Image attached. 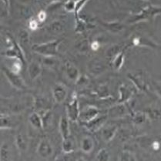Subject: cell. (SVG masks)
<instances>
[{"mask_svg":"<svg viewBox=\"0 0 161 161\" xmlns=\"http://www.w3.org/2000/svg\"><path fill=\"white\" fill-rule=\"evenodd\" d=\"M63 39H56L41 44H35L32 49L36 53L42 56H56L59 51V46L63 42Z\"/></svg>","mask_w":161,"mask_h":161,"instance_id":"1","label":"cell"},{"mask_svg":"<svg viewBox=\"0 0 161 161\" xmlns=\"http://www.w3.org/2000/svg\"><path fill=\"white\" fill-rule=\"evenodd\" d=\"M2 73H3L10 85L15 89L19 90H25L27 89V86L24 82L23 79L19 75V73L15 72L14 70L5 66H2Z\"/></svg>","mask_w":161,"mask_h":161,"instance_id":"2","label":"cell"},{"mask_svg":"<svg viewBox=\"0 0 161 161\" xmlns=\"http://www.w3.org/2000/svg\"><path fill=\"white\" fill-rule=\"evenodd\" d=\"M7 40L9 47L6 52L2 53V54L8 58H11V59H18L24 64L25 63V54H24L23 48L20 46L19 44L15 42L11 36L7 35Z\"/></svg>","mask_w":161,"mask_h":161,"instance_id":"3","label":"cell"},{"mask_svg":"<svg viewBox=\"0 0 161 161\" xmlns=\"http://www.w3.org/2000/svg\"><path fill=\"white\" fill-rule=\"evenodd\" d=\"M54 153V147L48 139L44 138L40 140L37 147V154L42 159L49 160Z\"/></svg>","mask_w":161,"mask_h":161,"instance_id":"4","label":"cell"},{"mask_svg":"<svg viewBox=\"0 0 161 161\" xmlns=\"http://www.w3.org/2000/svg\"><path fill=\"white\" fill-rule=\"evenodd\" d=\"M67 89L63 83H56L52 88V95L55 102L61 104L67 97Z\"/></svg>","mask_w":161,"mask_h":161,"instance_id":"5","label":"cell"},{"mask_svg":"<svg viewBox=\"0 0 161 161\" xmlns=\"http://www.w3.org/2000/svg\"><path fill=\"white\" fill-rule=\"evenodd\" d=\"M27 72L30 79L32 81L36 80L40 76L41 73L42 72V66L40 63L37 61H31L28 65Z\"/></svg>","mask_w":161,"mask_h":161,"instance_id":"6","label":"cell"},{"mask_svg":"<svg viewBox=\"0 0 161 161\" xmlns=\"http://www.w3.org/2000/svg\"><path fill=\"white\" fill-rule=\"evenodd\" d=\"M64 73L66 77L72 82H76L80 77L79 70L74 65L67 61L64 64Z\"/></svg>","mask_w":161,"mask_h":161,"instance_id":"7","label":"cell"},{"mask_svg":"<svg viewBox=\"0 0 161 161\" xmlns=\"http://www.w3.org/2000/svg\"><path fill=\"white\" fill-rule=\"evenodd\" d=\"M19 123L16 117L8 115L6 114H1V129L2 130H10L15 127Z\"/></svg>","mask_w":161,"mask_h":161,"instance_id":"8","label":"cell"},{"mask_svg":"<svg viewBox=\"0 0 161 161\" xmlns=\"http://www.w3.org/2000/svg\"><path fill=\"white\" fill-rule=\"evenodd\" d=\"M66 114L67 117L72 121H76L79 116V106L76 98L73 100L66 106Z\"/></svg>","mask_w":161,"mask_h":161,"instance_id":"9","label":"cell"},{"mask_svg":"<svg viewBox=\"0 0 161 161\" xmlns=\"http://www.w3.org/2000/svg\"><path fill=\"white\" fill-rule=\"evenodd\" d=\"M29 122L31 126L36 130H42L44 128L43 120L39 113L33 112L29 116Z\"/></svg>","mask_w":161,"mask_h":161,"instance_id":"10","label":"cell"},{"mask_svg":"<svg viewBox=\"0 0 161 161\" xmlns=\"http://www.w3.org/2000/svg\"><path fill=\"white\" fill-rule=\"evenodd\" d=\"M15 146H16L17 149H18L20 153L26 151L27 148L29 147V142L28 139L25 135L23 134V133L17 134L15 139Z\"/></svg>","mask_w":161,"mask_h":161,"instance_id":"11","label":"cell"},{"mask_svg":"<svg viewBox=\"0 0 161 161\" xmlns=\"http://www.w3.org/2000/svg\"><path fill=\"white\" fill-rule=\"evenodd\" d=\"M59 130L63 139H65L69 136V119L66 117H62L59 122Z\"/></svg>","mask_w":161,"mask_h":161,"instance_id":"12","label":"cell"},{"mask_svg":"<svg viewBox=\"0 0 161 161\" xmlns=\"http://www.w3.org/2000/svg\"><path fill=\"white\" fill-rule=\"evenodd\" d=\"M46 30L53 35H59L63 32V25L59 20H55L46 26Z\"/></svg>","mask_w":161,"mask_h":161,"instance_id":"13","label":"cell"},{"mask_svg":"<svg viewBox=\"0 0 161 161\" xmlns=\"http://www.w3.org/2000/svg\"><path fill=\"white\" fill-rule=\"evenodd\" d=\"M19 44L22 48L27 47L30 45V33H29L28 30H21L19 32Z\"/></svg>","mask_w":161,"mask_h":161,"instance_id":"14","label":"cell"},{"mask_svg":"<svg viewBox=\"0 0 161 161\" xmlns=\"http://www.w3.org/2000/svg\"><path fill=\"white\" fill-rule=\"evenodd\" d=\"M104 69H105V67L103 65V63L98 60H92L89 63V69L92 73L99 74V73H102Z\"/></svg>","mask_w":161,"mask_h":161,"instance_id":"15","label":"cell"},{"mask_svg":"<svg viewBox=\"0 0 161 161\" xmlns=\"http://www.w3.org/2000/svg\"><path fill=\"white\" fill-rule=\"evenodd\" d=\"M62 149L65 153H69L73 151L74 150V145H73V141L72 139L68 137L63 139V143H62Z\"/></svg>","mask_w":161,"mask_h":161,"instance_id":"16","label":"cell"},{"mask_svg":"<svg viewBox=\"0 0 161 161\" xmlns=\"http://www.w3.org/2000/svg\"><path fill=\"white\" fill-rule=\"evenodd\" d=\"M1 160H11V152L8 143H3L1 146V156H0Z\"/></svg>","mask_w":161,"mask_h":161,"instance_id":"17","label":"cell"},{"mask_svg":"<svg viewBox=\"0 0 161 161\" xmlns=\"http://www.w3.org/2000/svg\"><path fill=\"white\" fill-rule=\"evenodd\" d=\"M42 63L46 67L48 68H55L57 66V59H55V56H43Z\"/></svg>","mask_w":161,"mask_h":161,"instance_id":"18","label":"cell"},{"mask_svg":"<svg viewBox=\"0 0 161 161\" xmlns=\"http://www.w3.org/2000/svg\"><path fill=\"white\" fill-rule=\"evenodd\" d=\"M10 0H1V16H8L9 14Z\"/></svg>","mask_w":161,"mask_h":161,"instance_id":"19","label":"cell"},{"mask_svg":"<svg viewBox=\"0 0 161 161\" xmlns=\"http://www.w3.org/2000/svg\"><path fill=\"white\" fill-rule=\"evenodd\" d=\"M32 14H33L32 9L28 6H23L21 8V15L24 18L30 19L32 18Z\"/></svg>","mask_w":161,"mask_h":161,"instance_id":"20","label":"cell"},{"mask_svg":"<svg viewBox=\"0 0 161 161\" xmlns=\"http://www.w3.org/2000/svg\"><path fill=\"white\" fill-rule=\"evenodd\" d=\"M63 7H64V9L68 13L74 12L75 8H76V2L74 0H67V1L65 2Z\"/></svg>","mask_w":161,"mask_h":161,"instance_id":"21","label":"cell"},{"mask_svg":"<svg viewBox=\"0 0 161 161\" xmlns=\"http://www.w3.org/2000/svg\"><path fill=\"white\" fill-rule=\"evenodd\" d=\"M123 63V53H121L116 55L115 59H114V67H115L116 69H120Z\"/></svg>","mask_w":161,"mask_h":161,"instance_id":"22","label":"cell"},{"mask_svg":"<svg viewBox=\"0 0 161 161\" xmlns=\"http://www.w3.org/2000/svg\"><path fill=\"white\" fill-rule=\"evenodd\" d=\"M39 23H40L38 21V19H34L33 17H32V18H31L29 19V22H28L29 29L32 31H36L39 28Z\"/></svg>","mask_w":161,"mask_h":161,"instance_id":"23","label":"cell"},{"mask_svg":"<svg viewBox=\"0 0 161 161\" xmlns=\"http://www.w3.org/2000/svg\"><path fill=\"white\" fill-rule=\"evenodd\" d=\"M87 1H88V0H78V1L76 2V8H75L74 13L76 19L79 18V13H80L81 8H83V6H84L85 3H86Z\"/></svg>","mask_w":161,"mask_h":161,"instance_id":"24","label":"cell"},{"mask_svg":"<svg viewBox=\"0 0 161 161\" xmlns=\"http://www.w3.org/2000/svg\"><path fill=\"white\" fill-rule=\"evenodd\" d=\"M96 114H97V110L93 109V108H92V109H89L86 111H84L83 114H82V117L85 119H89L90 118L93 117Z\"/></svg>","mask_w":161,"mask_h":161,"instance_id":"25","label":"cell"},{"mask_svg":"<svg viewBox=\"0 0 161 161\" xmlns=\"http://www.w3.org/2000/svg\"><path fill=\"white\" fill-rule=\"evenodd\" d=\"M82 148L86 152H88L91 150L92 148V141L89 138H86L83 140L82 143Z\"/></svg>","mask_w":161,"mask_h":161,"instance_id":"26","label":"cell"},{"mask_svg":"<svg viewBox=\"0 0 161 161\" xmlns=\"http://www.w3.org/2000/svg\"><path fill=\"white\" fill-rule=\"evenodd\" d=\"M46 17H47V15H46V12L44 10H41L38 13V15H37V19H38L39 23H42L45 21Z\"/></svg>","mask_w":161,"mask_h":161,"instance_id":"27","label":"cell"},{"mask_svg":"<svg viewBox=\"0 0 161 161\" xmlns=\"http://www.w3.org/2000/svg\"><path fill=\"white\" fill-rule=\"evenodd\" d=\"M119 49V47H116V48L113 47L111 48V49H109V52H108V55H109V56H111V57H112L114 55L116 54V53H117V50H116V49Z\"/></svg>","mask_w":161,"mask_h":161,"instance_id":"28","label":"cell"},{"mask_svg":"<svg viewBox=\"0 0 161 161\" xmlns=\"http://www.w3.org/2000/svg\"><path fill=\"white\" fill-rule=\"evenodd\" d=\"M98 159H100V160H106V159H107V153H106V152L105 151L101 152L100 154H99Z\"/></svg>","mask_w":161,"mask_h":161,"instance_id":"29","label":"cell"},{"mask_svg":"<svg viewBox=\"0 0 161 161\" xmlns=\"http://www.w3.org/2000/svg\"><path fill=\"white\" fill-rule=\"evenodd\" d=\"M99 46H99L98 42H92V48L94 49V50H97V49L99 48Z\"/></svg>","mask_w":161,"mask_h":161,"instance_id":"30","label":"cell"},{"mask_svg":"<svg viewBox=\"0 0 161 161\" xmlns=\"http://www.w3.org/2000/svg\"><path fill=\"white\" fill-rule=\"evenodd\" d=\"M47 1L50 2L51 3H59V2L62 1V0H47Z\"/></svg>","mask_w":161,"mask_h":161,"instance_id":"31","label":"cell"},{"mask_svg":"<svg viewBox=\"0 0 161 161\" xmlns=\"http://www.w3.org/2000/svg\"><path fill=\"white\" fill-rule=\"evenodd\" d=\"M37 1H41V0H37Z\"/></svg>","mask_w":161,"mask_h":161,"instance_id":"32","label":"cell"}]
</instances>
